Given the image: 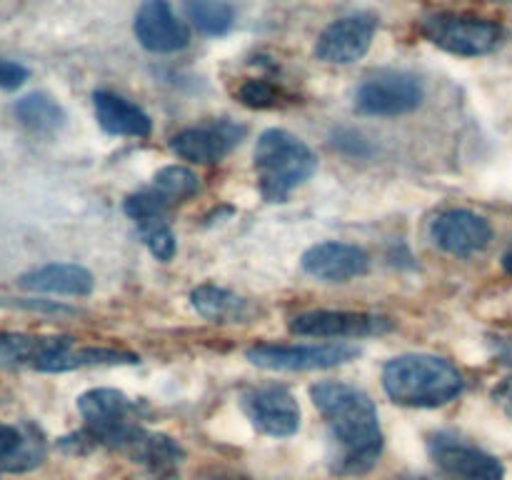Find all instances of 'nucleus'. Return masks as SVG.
<instances>
[{
	"mask_svg": "<svg viewBox=\"0 0 512 480\" xmlns=\"http://www.w3.org/2000/svg\"><path fill=\"white\" fill-rule=\"evenodd\" d=\"M310 398L328 423L335 445L330 470L335 475L368 473L383 453V430L373 400L363 390L335 380L313 385Z\"/></svg>",
	"mask_w": 512,
	"mask_h": 480,
	"instance_id": "1",
	"label": "nucleus"
},
{
	"mask_svg": "<svg viewBox=\"0 0 512 480\" xmlns=\"http://www.w3.org/2000/svg\"><path fill=\"white\" fill-rule=\"evenodd\" d=\"M383 388L405 408H440L463 393V375L438 355L408 353L385 363Z\"/></svg>",
	"mask_w": 512,
	"mask_h": 480,
	"instance_id": "2",
	"label": "nucleus"
},
{
	"mask_svg": "<svg viewBox=\"0 0 512 480\" xmlns=\"http://www.w3.org/2000/svg\"><path fill=\"white\" fill-rule=\"evenodd\" d=\"M258 188L268 203H283L295 188L308 183L318 170V158L308 143L283 128L265 130L253 153Z\"/></svg>",
	"mask_w": 512,
	"mask_h": 480,
	"instance_id": "3",
	"label": "nucleus"
},
{
	"mask_svg": "<svg viewBox=\"0 0 512 480\" xmlns=\"http://www.w3.org/2000/svg\"><path fill=\"white\" fill-rule=\"evenodd\" d=\"M78 410L85 420V430L98 445L125 450L143 433L138 403L115 388H93L78 398Z\"/></svg>",
	"mask_w": 512,
	"mask_h": 480,
	"instance_id": "4",
	"label": "nucleus"
},
{
	"mask_svg": "<svg viewBox=\"0 0 512 480\" xmlns=\"http://www.w3.org/2000/svg\"><path fill=\"white\" fill-rule=\"evenodd\" d=\"M420 35L445 53L478 58L500 48L505 30L493 20L478 15L433 13L420 20Z\"/></svg>",
	"mask_w": 512,
	"mask_h": 480,
	"instance_id": "5",
	"label": "nucleus"
},
{
	"mask_svg": "<svg viewBox=\"0 0 512 480\" xmlns=\"http://www.w3.org/2000/svg\"><path fill=\"white\" fill-rule=\"evenodd\" d=\"M425 88L418 75L405 70H380L355 90V110L370 118H395L423 105Z\"/></svg>",
	"mask_w": 512,
	"mask_h": 480,
	"instance_id": "6",
	"label": "nucleus"
},
{
	"mask_svg": "<svg viewBox=\"0 0 512 480\" xmlns=\"http://www.w3.org/2000/svg\"><path fill=\"white\" fill-rule=\"evenodd\" d=\"M360 355V348L345 343L320 345H270L260 343L248 348L245 358L263 370L278 373H303V370H328L350 363Z\"/></svg>",
	"mask_w": 512,
	"mask_h": 480,
	"instance_id": "7",
	"label": "nucleus"
},
{
	"mask_svg": "<svg viewBox=\"0 0 512 480\" xmlns=\"http://www.w3.org/2000/svg\"><path fill=\"white\" fill-rule=\"evenodd\" d=\"M240 408L255 430L270 438H290L300 428V405L283 385H250L240 390Z\"/></svg>",
	"mask_w": 512,
	"mask_h": 480,
	"instance_id": "8",
	"label": "nucleus"
},
{
	"mask_svg": "<svg viewBox=\"0 0 512 480\" xmlns=\"http://www.w3.org/2000/svg\"><path fill=\"white\" fill-rule=\"evenodd\" d=\"M433 463L453 480H503L505 465L495 455L465 443L453 433H433L428 438Z\"/></svg>",
	"mask_w": 512,
	"mask_h": 480,
	"instance_id": "9",
	"label": "nucleus"
},
{
	"mask_svg": "<svg viewBox=\"0 0 512 480\" xmlns=\"http://www.w3.org/2000/svg\"><path fill=\"white\" fill-rule=\"evenodd\" d=\"M393 328V320L385 315L353 310H310L290 320V330L308 338H373L390 333Z\"/></svg>",
	"mask_w": 512,
	"mask_h": 480,
	"instance_id": "10",
	"label": "nucleus"
},
{
	"mask_svg": "<svg viewBox=\"0 0 512 480\" xmlns=\"http://www.w3.org/2000/svg\"><path fill=\"white\" fill-rule=\"evenodd\" d=\"M245 138V125L235 120H210V123L193 125L170 138V150L188 163L213 165L220 163L240 140Z\"/></svg>",
	"mask_w": 512,
	"mask_h": 480,
	"instance_id": "11",
	"label": "nucleus"
},
{
	"mask_svg": "<svg viewBox=\"0 0 512 480\" xmlns=\"http://www.w3.org/2000/svg\"><path fill=\"white\" fill-rule=\"evenodd\" d=\"M375 30H378V20L370 13L335 20L320 33L315 43V58L330 65L358 63L373 45Z\"/></svg>",
	"mask_w": 512,
	"mask_h": 480,
	"instance_id": "12",
	"label": "nucleus"
},
{
	"mask_svg": "<svg viewBox=\"0 0 512 480\" xmlns=\"http://www.w3.org/2000/svg\"><path fill=\"white\" fill-rule=\"evenodd\" d=\"M430 238L445 253L468 258L488 248L493 240V225L473 210H445L430 223Z\"/></svg>",
	"mask_w": 512,
	"mask_h": 480,
	"instance_id": "13",
	"label": "nucleus"
},
{
	"mask_svg": "<svg viewBox=\"0 0 512 480\" xmlns=\"http://www.w3.org/2000/svg\"><path fill=\"white\" fill-rule=\"evenodd\" d=\"M133 33L150 53H178L190 43L188 25L173 13L168 0H145L135 13Z\"/></svg>",
	"mask_w": 512,
	"mask_h": 480,
	"instance_id": "14",
	"label": "nucleus"
},
{
	"mask_svg": "<svg viewBox=\"0 0 512 480\" xmlns=\"http://www.w3.org/2000/svg\"><path fill=\"white\" fill-rule=\"evenodd\" d=\"M303 270L323 283H348L370 270V258L363 248L338 240H325L303 253Z\"/></svg>",
	"mask_w": 512,
	"mask_h": 480,
	"instance_id": "15",
	"label": "nucleus"
},
{
	"mask_svg": "<svg viewBox=\"0 0 512 480\" xmlns=\"http://www.w3.org/2000/svg\"><path fill=\"white\" fill-rule=\"evenodd\" d=\"M65 335L0 333V368H33L48 373L50 363L73 345Z\"/></svg>",
	"mask_w": 512,
	"mask_h": 480,
	"instance_id": "16",
	"label": "nucleus"
},
{
	"mask_svg": "<svg viewBox=\"0 0 512 480\" xmlns=\"http://www.w3.org/2000/svg\"><path fill=\"white\" fill-rule=\"evenodd\" d=\"M48 443L38 425L0 423V473H30L43 465Z\"/></svg>",
	"mask_w": 512,
	"mask_h": 480,
	"instance_id": "17",
	"label": "nucleus"
},
{
	"mask_svg": "<svg viewBox=\"0 0 512 480\" xmlns=\"http://www.w3.org/2000/svg\"><path fill=\"white\" fill-rule=\"evenodd\" d=\"M95 120L108 135L120 138H148L153 130V120L133 100L115 95L110 90H95L93 93Z\"/></svg>",
	"mask_w": 512,
	"mask_h": 480,
	"instance_id": "18",
	"label": "nucleus"
},
{
	"mask_svg": "<svg viewBox=\"0 0 512 480\" xmlns=\"http://www.w3.org/2000/svg\"><path fill=\"white\" fill-rule=\"evenodd\" d=\"M20 288L30 293H53V295H75L83 298L95 288V278L88 268L78 263H50L35 268L18 278Z\"/></svg>",
	"mask_w": 512,
	"mask_h": 480,
	"instance_id": "19",
	"label": "nucleus"
},
{
	"mask_svg": "<svg viewBox=\"0 0 512 480\" xmlns=\"http://www.w3.org/2000/svg\"><path fill=\"white\" fill-rule=\"evenodd\" d=\"M190 303L203 318L213 320V323H248L255 315V305L250 300L213 283L198 285L190 293Z\"/></svg>",
	"mask_w": 512,
	"mask_h": 480,
	"instance_id": "20",
	"label": "nucleus"
},
{
	"mask_svg": "<svg viewBox=\"0 0 512 480\" xmlns=\"http://www.w3.org/2000/svg\"><path fill=\"white\" fill-rule=\"evenodd\" d=\"M125 455H128L133 463H140L148 470H153V473L165 475L173 473V470L183 463L185 450L180 448L178 440H173L170 435L143 430V433L133 440V445L125 450Z\"/></svg>",
	"mask_w": 512,
	"mask_h": 480,
	"instance_id": "21",
	"label": "nucleus"
},
{
	"mask_svg": "<svg viewBox=\"0 0 512 480\" xmlns=\"http://www.w3.org/2000/svg\"><path fill=\"white\" fill-rule=\"evenodd\" d=\"M15 118L20 120L23 128H28L35 135H55L58 130H63L65 115L63 105L55 98H50L48 93H28L15 103Z\"/></svg>",
	"mask_w": 512,
	"mask_h": 480,
	"instance_id": "22",
	"label": "nucleus"
},
{
	"mask_svg": "<svg viewBox=\"0 0 512 480\" xmlns=\"http://www.w3.org/2000/svg\"><path fill=\"white\" fill-rule=\"evenodd\" d=\"M185 13L190 23L210 38L230 33L235 23V8L230 0H185Z\"/></svg>",
	"mask_w": 512,
	"mask_h": 480,
	"instance_id": "23",
	"label": "nucleus"
},
{
	"mask_svg": "<svg viewBox=\"0 0 512 480\" xmlns=\"http://www.w3.org/2000/svg\"><path fill=\"white\" fill-rule=\"evenodd\" d=\"M150 188L173 208V205L185 203V200H190L198 193L200 180L198 175L190 168H185V165H165V168H160L158 173H155Z\"/></svg>",
	"mask_w": 512,
	"mask_h": 480,
	"instance_id": "24",
	"label": "nucleus"
},
{
	"mask_svg": "<svg viewBox=\"0 0 512 480\" xmlns=\"http://www.w3.org/2000/svg\"><path fill=\"white\" fill-rule=\"evenodd\" d=\"M138 233L143 238V243L148 245L150 253H153V258L163 260V263L175 258L178 245H175V235L170 230V225L165 223V218L143 220V223H138Z\"/></svg>",
	"mask_w": 512,
	"mask_h": 480,
	"instance_id": "25",
	"label": "nucleus"
},
{
	"mask_svg": "<svg viewBox=\"0 0 512 480\" xmlns=\"http://www.w3.org/2000/svg\"><path fill=\"white\" fill-rule=\"evenodd\" d=\"M238 98L240 103L248 105V108L265 110V108H275V105H280V100H283V90L275 88L270 80L253 78V80H245V83L240 85Z\"/></svg>",
	"mask_w": 512,
	"mask_h": 480,
	"instance_id": "26",
	"label": "nucleus"
},
{
	"mask_svg": "<svg viewBox=\"0 0 512 480\" xmlns=\"http://www.w3.org/2000/svg\"><path fill=\"white\" fill-rule=\"evenodd\" d=\"M28 75L30 73L25 65L0 58V88L3 90H18L28 80Z\"/></svg>",
	"mask_w": 512,
	"mask_h": 480,
	"instance_id": "27",
	"label": "nucleus"
},
{
	"mask_svg": "<svg viewBox=\"0 0 512 480\" xmlns=\"http://www.w3.org/2000/svg\"><path fill=\"white\" fill-rule=\"evenodd\" d=\"M493 400L505 410V415L512 420V375L510 378L500 380L493 390Z\"/></svg>",
	"mask_w": 512,
	"mask_h": 480,
	"instance_id": "28",
	"label": "nucleus"
},
{
	"mask_svg": "<svg viewBox=\"0 0 512 480\" xmlns=\"http://www.w3.org/2000/svg\"><path fill=\"white\" fill-rule=\"evenodd\" d=\"M500 358H503L508 365H512V338L500 340Z\"/></svg>",
	"mask_w": 512,
	"mask_h": 480,
	"instance_id": "29",
	"label": "nucleus"
},
{
	"mask_svg": "<svg viewBox=\"0 0 512 480\" xmlns=\"http://www.w3.org/2000/svg\"><path fill=\"white\" fill-rule=\"evenodd\" d=\"M503 268L508 270V273L512 275V248L505 250V255H503Z\"/></svg>",
	"mask_w": 512,
	"mask_h": 480,
	"instance_id": "30",
	"label": "nucleus"
},
{
	"mask_svg": "<svg viewBox=\"0 0 512 480\" xmlns=\"http://www.w3.org/2000/svg\"><path fill=\"white\" fill-rule=\"evenodd\" d=\"M505 3H512V0H505Z\"/></svg>",
	"mask_w": 512,
	"mask_h": 480,
	"instance_id": "31",
	"label": "nucleus"
},
{
	"mask_svg": "<svg viewBox=\"0 0 512 480\" xmlns=\"http://www.w3.org/2000/svg\"><path fill=\"white\" fill-rule=\"evenodd\" d=\"M233 480H243V478H233Z\"/></svg>",
	"mask_w": 512,
	"mask_h": 480,
	"instance_id": "32",
	"label": "nucleus"
}]
</instances>
